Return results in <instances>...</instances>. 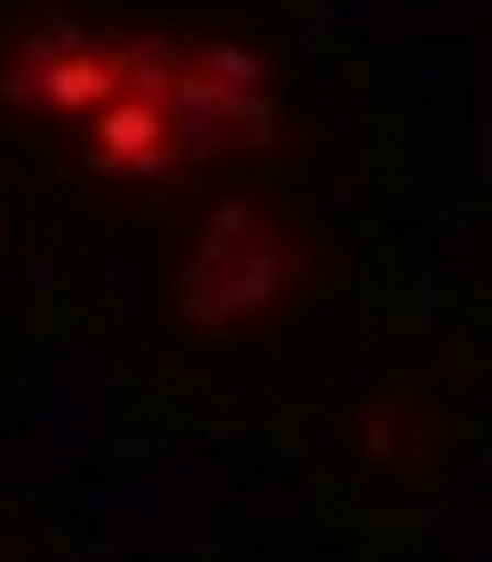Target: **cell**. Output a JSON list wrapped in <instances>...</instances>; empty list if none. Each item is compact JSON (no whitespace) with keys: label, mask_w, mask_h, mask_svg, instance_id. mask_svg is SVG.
Segmentation results:
<instances>
[{"label":"cell","mask_w":492,"mask_h":562,"mask_svg":"<svg viewBox=\"0 0 492 562\" xmlns=\"http://www.w3.org/2000/svg\"><path fill=\"white\" fill-rule=\"evenodd\" d=\"M143 50L88 42H46L20 57L13 86L20 97L57 116L101 114L134 81Z\"/></svg>","instance_id":"1"}]
</instances>
